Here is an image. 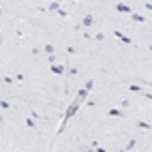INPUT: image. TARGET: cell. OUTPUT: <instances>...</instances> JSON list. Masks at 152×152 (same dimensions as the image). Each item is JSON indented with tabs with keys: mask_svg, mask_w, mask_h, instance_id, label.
<instances>
[{
	"mask_svg": "<svg viewBox=\"0 0 152 152\" xmlns=\"http://www.w3.org/2000/svg\"><path fill=\"white\" fill-rule=\"evenodd\" d=\"M77 109H79V103L77 101H73L69 107H66V111H64V116H62V122H60V129H58V133H62V129H64V124L69 122L71 118H73L75 114H77Z\"/></svg>",
	"mask_w": 152,
	"mask_h": 152,
	"instance_id": "obj_1",
	"label": "cell"
},
{
	"mask_svg": "<svg viewBox=\"0 0 152 152\" xmlns=\"http://www.w3.org/2000/svg\"><path fill=\"white\" fill-rule=\"evenodd\" d=\"M94 24V15H84L82 17V24H79V28H84V30H88L90 26Z\"/></svg>",
	"mask_w": 152,
	"mask_h": 152,
	"instance_id": "obj_2",
	"label": "cell"
},
{
	"mask_svg": "<svg viewBox=\"0 0 152 152\" xmlns=\"http://www.w3.org/2000/svg\"><path fill=\"white\" fill-rule=\"evenodd\" d=\"M116 11H118V13H126V15L133 13V11H131V7L124 4V2H118V4H116Z\"/></svg>",
	"mask_w": 152,
	"mask_h": 152,
	"instance_id": "obj_3",
	"label": "cell"
},
{
	"mask_svg": "<svg viewBox=\"0 0 152 152\" xmlns=\"http://www.w3.org/2000/svg\"><path fill=\"white\" fill-rule=\"evenodd\" d=\"M107 116H111V118H124V111L118 109V107H111V109L107 111Z\"/></svg>",
	"mask_w": 152,
	"mask_h": 152,
	"instance_id": "obj_4",
	"label": "cell"
},
{
	"mask_svg": "<svg viewBox=\"0 0 152 152\" xmlns=\"http://www.w3.org/2000/svg\"><path fill=\"white\" fill-rule=\"evenodd\" d=\"M86 99H88V90H86V88H82V90H79V92H77V96H75V101H77V103H79V105H82V103H84V101H86Z\"/></svg>",
	"mask_w": 152,
	"mask_h": 152,
	"instance_id": "obj_5",
	"label": "cell"
},
{
	"mask_svg": "<svg viewBox=\"0 0 152 152\" xmlns=\"http://www.w3.org/2000/svg\"><path fill=\"white\" fill-rule=\"evenodd\" d=\"M114 37H116V39H120V41H122V43H126V45H131V43H133V41H131V39H129L126 34H122V32H120V30H114Z\"/></svg>",
	"mask_w": 152,
	"mask_h": 152,
	"instance_id": "obj_6",
	"label": "cell"
},
{
	"mask_svg": "<svg viewBox=\"0 0 152 152\" xmlns=\"http://www.w3.org/2000/svg\"><path fill=\"white\" fill-rule=\"evenodd\" d=\"M49 69H52V73H56V75H64V71H66L64 64H52Z\"/></svg>",
	"mask_w": 152,
	"mask_h": 152,
	"instance_id": "obj_7",
	"label": "cell"
},
{
	"mask_svg": "<svg viewBox=\"0 0 152 152\" xmlns=\"http://www.w3.org/2000/svg\"><path fill=\"white\" fill-rule=\"evenodd\" d=\"M64 73H69L71 77H77L79 73H82V69H79V66H66V71H64Z\"/></svg>",
	"mask_w": 152,
	"mask_h": 152,
	"instance_id": "obj_8",
	"label": "cell"
},
{
	"mask_svg": "<svg viewBox=\"0 0 152 152\" xmlns=\"http://www.w3.org/2000/svg\"><path fill=\"white\" fill-rule=\"evenodd\" d=\"M137 129H141V131H150V129H152V124H150V122H146V120H139V122H137Z\"/></svg>",
	"mask_w": 152,
	"mask_h": 152,
	"instance_id": "obj_9",
	"label": "cell"
},
{
	"mask_svg": "<svg viewBox=\"0 0 152 152\" xmlns=\"http://www.w3.org/2000/svg\"><path fill=\"white\" fill-rule=\"evenodd\" d=\"M129 90H131V92H137V94H139V92H144V86H139V84H131Z\"/></svg>",
	"mask_w": 152,
	"mask_h": 152,
	"instance_id": "obj_10",
	"label": "cell"
},
{
	"mask_svg": "<svg viewBox=\"0 0 152 152\" xmlns=\"http://www.w3.org/2000/svg\"><path fill=\"white\" fill-rule=\"evenodd\" d=\"M43 52H45L47 56H54V45H52V43H45V45H43Z\"/></svg>",
	"mask_w": 152,
	"mask_h": 152,
	"instance_id": "obj_11",
	"label": "cell"
},
{
	"mask_svg": "<svg viewBox=\"0 0 152 152\" xmlns=\"http://www.w3.org/2000/svg\"><path fill=\"white\" fill-rule=\"evenodd\" d=\"M137 146V139L133 137V139H129V144H126V148H124V152H131V150H133Z\"/></svg>",
	"mask_w": 152,
	"mask_h": 152,
	"instance_id": "obj_12",
	"label": "cell"
},
{
	"mask_svg": "<svg viewBox=\"0 0 152 152\" xmlns=\"http://www.w3.org/2000/svg\"><path fill=\"white\" fill-rule=\"evenodd\" d=\"M131 19H133V22H146V15H137V13H131Z\"/></svg>",
	"mask_w": 152,
	"mask_h": 152,
	"instance_id": "obj_13",
	"label": "cell"
},
{
	"mask_svg": "<svg viewBox=\"0 0 152 152\" xmlns=\"http://www.w3.org/2000/svg\"><path fill=\"white\" fill-rule=\"evenodd\" d=\"M13 105L9 103V101H4V99H0V109H11Z\"/></svg>",
	"mask_w": 152,
	"mask_h": 152,
	"instance_id": "obj_14",
	"label": "cell"
},
{
	"mask_svg": "<svg viewBox=\"0 0 152 152\" xmlns=\"http://www.w3.org/2000/svg\"><path fill=\"white\" fill-rule=\"evenodd\" d=\"M92 150H94V152H107V150H105L103 146H99L96 141H92Z\"/></svg>",
	"mask_w": 152,
	"mask_h": 152,
	"instance_id": "obj_15",
	"label": "cell"
},
{
	"mask_svg": "<svg viewBox=\"0 0 152 152\" xmlns=\"http://www.w3.org/2000/svg\"><path fill=\"white\" fill-rule=\"evenodd\" d=\"M47 9H49V11H56V13H58V11H60V2H52Z\"/></svg>",
	"mask_w": 152,
	"mask_h": 152,
	"instance_id": "obj_16",
	"label": "cell"
},
{
	"mask_svg": "<svg viewBox=\"0 0 152 152\" xmlns=\"http://www.w3.org/2000/svg\"><path fill=\"white\" fill-rule=\"evenodd\" d=\"M94 41H99V43L105 41V32H96V34H94Z\"/></svg>",
	"mask_w": 152,
	"mask_h": 152,
	"instance_id": "obj_17",
	"label": "cell"
},
{
	"mask_svg": "<svg viewBox=\"0 0 152 152\" xmlns=\"http://www.w3.org/2000/svg\"><path fill=\"white\" fill-rule=\"evenodd\" d=\"M92 86H94V79H88V82H86V90H88V92H90V90H92Z\"/></svg>",
	"mask_w": 152,
	"mask_h": 152,
	"instance_id": "obj_18",
	"label": "cell"
},
{
	"mask_svg": "<svg viewBox=\"0 0 152 152\" xmlns=\"http://www.w3.org/2000/svg\"><path fill=\"white\" fill-rule=\"evenodd\" d=\"M2 82H4V84H13L15 79H13V77H9V75H2Z\"/></svg>",
	"mask_w": 152,
	"mask_h": 152,
	"instance_id": "obj_19",
	"label": "cell"
},
{
	"mask_svg": "<svg viewBox=\"0 0 152 152\" xmlns=\"http://www.w3.org/2000/svg\"><path fill=\"white\" fill-rule=\"evenodd\" d=\"M26 126L28 129H34V120L32 118H26Z\"/></svg>",
	"mask_w": 152,
	"mask_h": 152,
	"instance_id": "obj_20",
	"label": "cell"
},
{
	"mask_svg": "<svg viewBox=\"0 0 152 152\" xmlns=\"http://www.w3.org/2000/svg\"><path fill=\"white\" fill-rule=\"evenodd\" d=\"M82 37H84V41H90V39H92V34H90L88 30H84V32H82Z\"/></svg>",
	"mask_w": 152,
	"mask_h": 152,
	"instance_id": "obj_21",
	"label": "cell"
},
{
	"mask_svg": "<svg viewBox=\"0 0 152 152\" xmlns=\"http://www.w3.org/2000/svg\"><path fill=\"white\" fill-rule=\"evenodd\" d=\"M47 64H49V66L56 64V56H47Z\"/></svg>",
	"mask_w": 152,
	"mask_h": 152,
	"instance_id": "obj_22",
	"label": "cell"
},
{
	"mask_svg": "<svg viewBox=\"0 0 152 152\" xmlns=\"http://www.w3.org/2000/svg\"><path fill=\"white\" fill-rule=\"evenodd\" d=\"M120 105H122V107H129V105H131V101H126V99H122V101H120Z\"/></svg>",
	"mask_w": 152,
	"mask_h": 152,
	"instance_id": "obj_23",
	"label": "cell"
},
{
	"mask_svg": "<svg viewBox=\"0 0 152 152\" xmlns=\"http://www.w3.org/2000/svg\"><path fill=\"white\" fill-rule=\"evenodd\" d=\"M82 152H94V150H92V148H84Z\"/></svg>",
	"mask_w": 152,
	"mask_h": 152,
	"instance_id": "obj_24",
	"label": "cell"
},
{
	"mask_svg": "<svg viewBox=\"0 0 152 152\" xmlns=\"http://www.w3.org/2000/svg\"><path fill=\"white\" fill-rule=\"evenodd\" d=\"M4 124V116H0V126H2Z\"/></svg>",
	"mask_w": 152,
	"mask_h": 152,
	"instance_id": "obj_25",
	"label": "cell"
},
{
	"mask_svg": "<svg viewBox=\"0 0 152 152\" xmlns=\"http://www.w3.org/2000/svg\"><path fill=\"white\" fill-rule=\"evenodd\" d=\"M0 15H2V9H0Z\"/></svg>",
	"mask_w": 152,
	"mask_h": 152,
	"instance_id": "obj_26",
	"label": "cell"
},
{
	"mask_svg": "<svg viewBox=\"0 0 152 152\" xmlns=\"http://www.w3.org/2000/svg\"><path fill=\"white\" fill-rule=\"evenodd\" d=\"M122 152H124V150H122Z\"/></svg>",
	"mask_w": 152,
	"mask_h": 152,
	"instance_id": "obj_27",
	"label": "cell"
}]
</instances>
